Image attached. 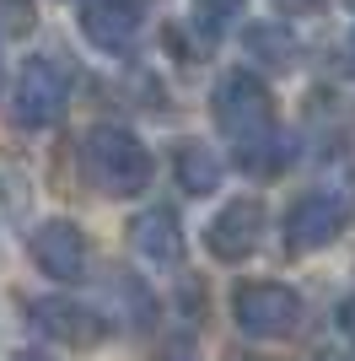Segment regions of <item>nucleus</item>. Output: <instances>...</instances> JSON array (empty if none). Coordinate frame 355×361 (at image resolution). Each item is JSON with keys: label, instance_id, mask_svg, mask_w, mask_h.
<instances>
[{"label": "nucleus", "instance_id": "1", "mask_svg": "<svg viewBox=\"0 0 355 361\" xmlns=\"http://www.w3.org/2000/svg\"><path fill=\"white\" fill-rule=\"evenodd\" d=\"M81 167H87L92 189H103L113 200H130L151 183V151L118 124H103L81 140Z\"/></svg>", "mask_w": 355, "mask_h": 361}, {"label": "nucleus", "instance_id": "2", "mask_svg": "<svg viewBox=\"0 0 355 361\" xmlns=\"http://www.w3.org/2000/svg\"><path fill=\"white\" fill-rule=\"evenodd\" d=\"M210 114L221 124V135L232 146H248L259 135H275V97L253 71H226L216 81V97H210Z\"/></svg>", "mask_w": 355, "mask_h": 361}, {"label": "nucleus", "instance_id": "3", "mask_svg": "<svg viewBox=\"0 0 355 361\" xmlns=\"http://www.w3.org/2000/svg\"><path fill=\"white\" fill-rule=\"evenodd\" d=\"M355 221V205L344 195H334V189H307V195L291 200V211H285L280 221V243L285 254H318V248H328L334 238H344Z\"/></svg>", "mask_w": 355, "mask_h": 361}, {"label": "nucleus", "instance_id": "4", "mask_svg": "<svg viewBox=\"0 0 355 361\" xmlns=\"http://www.w3.org/2000/svg\"><path fill=\"white\" fill-rule=\"evenodd\" d=\"M232 318L248 340H285L301 324V297L280 281H242L232 291Z\"/></svg>", "mask_w": 355, "mask_h": 361}, {"label": "nucleus", "instance_id": "5", "mask_svg": "<svg viewBox=\"0 0 355 361\" xmlns=\"http://www.w3.org/2000/svg\"><path fill=\"white\" fill-rule=\"evenodd\" d=\"M65 103H70V75H65L59 60L38 54V60H27L22 71H16L11 119L22 124V130H44V124H54L59 114H65Z\"/></svg>", "mask_w": 355, "mask_h": 361}, {"label": "nucleus", "instance_id": "6", "mask_svg": "<svg viewBox=\"0 0 355 361\" xmlns=\"http://www.w3.org/2000/svg\"><path fill=\"white\" fill-rule=\"evenodd\" d=\"M27 324L44 334V340L70 345V350H92V345L108 340V318L97 313V307H87V302H75V297H32Z\"/></svg>", "mask_w": 355, "mask_h": 361}, {"label": "nucleus", "instance_id": "7", "mask_svg": "<svg viewBox=\"0 0 355 361\" xmlns=\"http://www.w3.org/2000/svg\"><path fill=\"white\" fill-rule=\"evenodd\" d=\"M27 254H32V264L49 275V281H81L87 275V259H92V248H87V232L75 221H44L38 232L27 238Z\"/></svg>", "mask_w": 355, "mask_h": 361}, {"label": "nucleus", "instance_id": "8", "mask_svg": "<svg viewBox=\"0 0 355 361\" xmlns=\"http://www.w3.org/2000/svg\"><path fill=\"white\" fill-rule=\"evenodd\" d=\"M259 243H264V205H259V200H232V205L205 226V248H210V259H221V264H242Z\"/></svg>", "mask_w": 355, "mask_h": 361}, {"label": "nucleus", "instance_id": "9", "mask_svg": "<svg viewBox=\"0 0 355 361\" xmlns=\"http://www.w3.org/2000/svg\"><path fill=\"white\" fill-rule=\"evenodd\" d=\"M140 27H146L140 0H87V6H81V32H87V44L103 49V54L135 49Z\"/></svg>", "mask_w": 355, "mask_h": 361}, {"label": "nucleus", "instance_id": "10", "mask_svg": "<svg viewBox=\"0 0 355 361\" xmlns=\"http://www.w3.org/2000/svg\"><path fill=\"white\" fill-rule=\"evenodd\" d=\"M130 243H135V254L146 259V264H156V270H173L178 259H183V226H178V216L167 205H151V211L135 216Z\"/></svg>", "mask_w": 355, "mask_h": 361}, {"label": "nucleus", "instance_id": "11", "mask_svg": "<svg viewBox=\"0 0 355 361\" xmlns=\"http://www.w3.org/2000/svg\"><path fill=\"white\" fill-rule=\"evenodd\" d=\"M173 173L183 183V195H216L221 189V157L210 146H199V140H183L173 151Z\"/></svg>", "mask_w": 355, "mask_h": 361}, {"label": "nucleus", "instance_id": "12", "mask_svg": "<svg viewBox=\"0 0 355 361\" xmlns=\"http://www.w3.org/2000/svg\"><path fill=\"white\" fill-rule=\"evenodd\" d=\"M237 162H242V173H253V178H275V173L291 162V146H285L280 135H259V140H248V146H237Z\"/></svg>", "mask_w": 355, "mask_h": 361}, {"label": "nucleus", "instance_id": "13", "mask_svg": "<svg viewBox=\"0 0 355 361\" xmlns=\"http://www.w3.org/2000/svg\"><path fill=\"white\" fill-rule=\"evenodd\" d=\"M242 6H248V0H194V22L210 27V32H221L242 16Z\"/></svg>", "mask_w": 355, "mask_h": 361}, {"label": "nucleus", "instance_id": "14", "mask_svg": "<svg viewBox=\"0 0 355 361\" xmlns=\"http://www.w3.org/2000/svg\"><path fill=\"white\" fill-rule=\"evenodd\" d=\"M156 361H199V350H194L189 340H167V345L156 350Z\"/></svg>", "mask_w": 355, "mask_h": 361}, {"label": "nucleus", "instance_id": "15", "mask_svg": "<svg viewBox=\"0 0 355 361\" xmlns=\"http://www.w3.org/2000/svg\"><path fill=\"white\" fill-rule=\"evenodd\" d=\"M334 324L344 329V340H355V297H344V302H340V313H334Z\"/></svg>", "mask_w": 355, "mask_h": 361}, {"label": "nucleus", "instance_id": "16", "mask_svg": "<svg viewBox=\"0 0 355 361\" xmlns=\"http://www.w3.org/2000/svg\"><path fill=\"white\" fill-rule=\"evenodd\" d=\"M350 65H355V27H350Z\"/></svg>", "mask_w": 355, "mask_h": 361}, {"label": "nucleus", "instance_id": "17", "mask_svg": "<svg viewBox=\"0 0 355 361\" xmlns=\"http://www.w3.org/2000/svg\"><path fill=\"white\" fill-rule=\"evenodd\" d=\"M16 361H44V356H27V350H22V356H16Z\"/></svg>", "mask_w": 355, "mask_h": 361}]
</instances>
